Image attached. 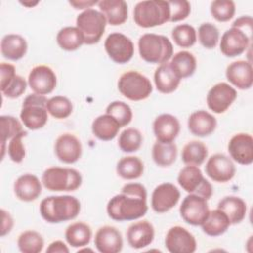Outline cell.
Wrapping results in <instances>:
<instances>
[{"label":"cell","mask_w":253,"mask_h":253,"mask_svg":"<svg viewBox=\"0 0 253 253\" xmlns=\"http://www.w3.org/2000/svg\"><path fill=\"white\" fill-rule=\"evenodd\" d=\"M46 110L51 117L57 120H62L68 118L72 114L73 105L67 97L53 96L47 100Z\"/></svg>","instance_id":"cell-41"},{"label":"cell","mask_w":253,"mask_h":253,"mask_svg":"<svg viewBox=\"0 0 253 253\" xmlns=\"http://www.w3.org/2000/svg\"><path fill=\"white\" fill-rule=\"evenodd\" d=\"M210 11L216 21L227 22L235 14V4L231 0H214L211 3Z\"/></svg>","instance_id":"cell-45"},{"label":"cell","mask_w":253,"mask_h":253,"mask_svg":"<svg viewBox=\"0 0 253 253\" xmlns=\"http://www.w3.org/2000/svg\"><path fill=\"white\" fill-rule=\"evenodd\" d=\"M116 171L125 180H135L142 176L144 164L137 156H125L118 161Z\"/></svg>","instance_id":"cell-34"},{"label":"cell","mask_w":253,"mask_h":253,"mask_svg":"<svg viewBox=\"0 0 253 253\" xmlns=\"http://www.w3.org/2000/svg\"><path fill=\"white\" fill-rule=\"evenodd\" d=\"M252 32L231 27L221 36L219 47L226 57H235L247 50L251 45Z\"/></svg>","instance_id":"cell-10"},{"label":"cell","mask_w":253,"mask_h":253,"mask_svg":"<svg viewBox=\"0 0 253 253\" xmlns=\"http://www.w3.org/2000/svg\"><path fill=\"white\" fill-rule=\"evenodd\" d=\"M154 83L156 89L162 94H170L177 90L181 79L171 68L169 61L160 64L154 72Z\"/></svg>","instance_id":"cell-28"},{"label":"cell","mask_w":253,"mask_h":253,"mask_svg":"<svg viewBox=\"0 0 253 253\" xmlns=\"http://www.w3.org/2000/svg\"><path fill=\"white\" fill-rule=\"evenodd\" d=\"M230 225L231 223L227 215L222 211L216 208L215 210L210 211L208 217L201 226L204 233L209 236L215 237L226 232Z\"/></svg>","instance_id":"cell-31"},{"label":"cell","mask_w":253,"mask_h":253,"mask_svg":"<svg viewBox=\"0 0 253 253\" xmlns=\"http://www.w3.org/2000/svg\"><path fill=\"white\" fill-rule=\"evenodd\" d=\"M209 154L206 144L199 140L189 141L182 150V161L186 165H202Z\"/></svg>","instance_id":"cell-37"},{"label":"cell","mask_w":253,"mask_h":253,"mask_svg":"<svg viewBox=\"0 0 253 253\" xmlns=\"http://www.w3.org/2000/svg\"><path fill=\"white\" fill-rule=\"evenodd\" d=\"M93 134L100 140H113L121 128L120 124L110 115L104 114L98 116L91 126Z\"/></svg>","instance_id":"cell-30"},{"label":"cell","mask_w":253,"mask_h":253,"mask_svg":"<svg viewBox=\"0 0 253 253\" xmlns=\"http://www.w3.org/2000/svg\"><path fill=\"white\" fill-rule=\"evenodd\" d=\"M168 1L147 0L138 2L133 9L134 23L141 28H153L169 22Z\"/></svg>","instance_id":"cell-4"},{"label":"cell","mask_w":253,"mask_h":253,"mask_svg":"<svg viewBox=\"0 0 253 253\" xmlns=\"http://www.w3.org/2000/svg\"><path fill=\"white\" fill-rule=\"evenodd\" d=\"M104 47L109 57L119 64L128 62L134 54V45L131 40L118 32L112 33L107 37Z\"/></svg>","instance_id":"cell-11"},{"label":"cell","mask_w":253,"mask_h":253,"mask_svg":"<svg viewBox=\"0 0 253 253\" xmlns=\"http://www.w3.org/2000/svg\"><path fill=\"white\" fill-rule=\"evenodd\" d=\"M23 124L13 116L2 115L0 117V142H1V158L5 155V145L8 139L13 138L22 132Z\"/></svg>","instance_id":"cell-38"},{"label":"cell","mask_w":253,"mask_h":253,"mask_svg":"<svg viewBox=\"0 0 253 253\" xmlns=\"http://www.w3.org/2000/svg\"><path fill=\"white\" fill-rule=\"evenodd\" d=\"M81 210L79 200L73 196H49L40 204V213L48 223H60L77 217Z\"/></svg>","instance_id":"cell-2"},{"label":"cell","mask_w":253,"mask_h":253,"mask_svg":"<svg viewBox=\"0 0 253 253\" xmlns=\"http://www.w3.org/2000/svg\"><path fill=\"white\" fill-rule=\"evenodd\" d=\"M0 73H1L0 89L1 91H3L9 85V83L13 80V78L17 75L16 68L13 64L2 62L0 64Z\"/></svg>","instance_id":"cell-49"},{"label":"cell","mask_w":253,"mask_h":253,"mask_svg":"<svg viewBox=\"0 0 253 253\" xmlns=\"http://www.w3.org/2000/svg\"><path fill=\"white\" fill-rule=\"evenodd\" d=\"M107 24L105 16L93 8L81 12L76 18V27L83 34L85 44L98 43L105 33Z\"/></svg>","instance_id":"cell-8"},{"label":"cell","mask_w":253,"mask_h":253,"mask_svg":"<svg viewBox=\"0 0 253 253\" xmlns=\"http://www.w3.org/2000/svg\"><path fill=\"white\" fill-rule=\"evenodd\" d=\"M54 153L59 161L65 164H73L82 155V144L74 134L65 132L56 138Z\"/></svg>","instance_id":"cell-18"},{"label":"cell","mask_w":253,"mask_h":253,"mask_svg":"<svg viewBox=\"0 0 253 253\" xmlns=\"http://www.w3.org/2000/svg\"><path fill=\"white\" fill-rule=\"evenodd\" d=\"M205 170L206 174L216 183L229 182L236 172L232 159L223 153L211 155L206 163Z\"/></svg>","instance_id":"cell-14"},{"label":"cell","mask_w":253,"mask_h":253,"mask_svg":"<svg viewBox=\"0 0 253 253\" xmlns=\"http://www.w3.org/2000/svg\"><path fill=\"white\" fill-rule=\"evenodd\" d=\"M28 134L26 130H23L16 136L10 139L8 144V155L10 159L15 163H21L26 156V149L23 143V137Z\"/></svg>","instance_id":"cell-46"},{"label":"cell","mask_w":253,"mask_h":253,"mask_svg":"<svg viewBox=\"0 0 253 253\" xmlns=\"http://www.w3.org/2000/svg\"><path fill=\"white\" fill-rule=\"evenodd\" d=\"M177 181L180 187L189 194L201 196L206 200L212 196V186L204 177L199 166L186 165L183 167L178 174Z\"/></svg>","instance_id":"cell-9"},{"label":"cell","mask_w":253,"mask_h":253,"mask_svg":"<svg viewBox=\"0 0 253 253\" xmlns=\"http://www.w3.org/2000/svg\"><path fill=\"white\" fill-rule=\"evenodd\" d=\"M165 246L171 253H193L197 250V241L189 230L176 225L167 231Z\"/></svg>","instance_id":"cell-16"},{"label":"cell","mask_w":253,"mask_h":253,"mask_svg":"<svg viewBox=\"0 0 253 253\" xmlns=\"http://www.w3.org/2000/svg\"><path fill=\"white\" fill-rule=\"evenodd\" d=\"M147 192L139 183H127L107 204V213L116 221L135 220L147 212Z\"/></svg>","instance_id":"cell-1"},{"label":"cell","mask_w":253,"mask_h":253,"mask_svg":"<svg viewBox=\"0 0 253 253\" xmlns=\"http://www.w3.org/2000/svg\"><path fill=\"white\" fill-rule=\"evenodd\" d=\"M138 51L144 61L160 65L173 56V44L163 35L147 33L138 39Z\"/></svg>","instance_id":"cell-3"},{"label":"cell","mask_w":253,"mask_h":253,"mask_svg":"<svg viewBox=\"0 0 253 253\" xmlns=\"http://www.w3.org/2000/svg\"><path fill=\"white\" fill-rule=\"evenodd\" d=\"M94 244L101 253H119L123 249L124 241L118 228L112 225H104L97 230Z\"/></svg>","instance_id":"cell-20"},{"label":"cell","mask_w":253,"mask_h":253,"mask_svg":"<svg viewBox=\"0 0 253 253\" xmlns=\"http://www.w3.org/2000/svg\"><path fill=\"white\" fill-rule=\"evenodd\" d=\"M46 253H68L69 248L61 240H55L51 242L46 248Z\"/></svg>","instance_id":"cell-52"},{"label":"cell","mask_w":253,"mask_h":253,"mask_svg":"<svg viewBox=\"0 0 253 253\" xmlns=\"http://www.w3.org/2000/svg\"><path fill=\"white\" fill-rule=\"evenodd\" d=\"M120 93L130 101H142L152 93L153 87L150 80L135 70H128L123 73L118 80Z\"/></svg>","instance_id":"cell-7"},{"label":"cell","mask_w":253,"mask_h":253,"mask_svg":"<svg viewBox=\"0 0 253 253\" xmlns=\"http://www.w3.org/2000/svg\"><path fill=\"white\" fill-rule=\"evenodd\" d=\"M47 100L44 95L36 93L30 94L24 99L20 113V119L24 126L30 130H37L45 126L48 120Z\"/></svg>","instance_id":"cell-6"},{"label":"cell","mask_w":253,"mask_h":253,"mask_svg":"<svg viewBox=\"0 0 253 253\" xmlns=\"http://www.w3.org/2000/svg\"><path fill=\"white\" fill-rule=\"evenodd\" d=\"M169 63L181 80L192 76L197 69L196 57L193 53L187 50H182L173 54Z\"/></svg>","instance_id":"cell-32"},{"label":"cell","mask_w":253,"mask_h":253,"mask_svg":"<svg viewBox=\"0 0 253 253\" xmlns=\"http://www.w3.org/2000/svg\"><path fill=\"white\" fill-rule=\"evenodd\" d=\"M27 85H28V82L21 75L17 74L13 78V80L9 83V85L1 92L7 98L16 99L25 93L27 89Z\"/></svg>","instance_id":"cell-48"},{"label":"cell","mask_w":253,"mask_h":253,"mask_svg":"<svg viewBox=\"0 0 253 253\" xmlns=\"http://www.w3.org/2000/svg\"><path fill=\"white\" fill-rule=\"evenodd\" d=\"M57 78L55 72L47 65L33 67L28 76V85L36 94H50L56 87Z\"/></svg>","instance_id":"cell-15"},{"label":"cell","mask_w":253,"mask_h":253,"mask_svg":"<svg viewBox=\"0 0 253 253\" xmlns=\"http://www.w3.org/2000/svg\"><path fill=\"white\" fill-rule=\"evenodd\" d=\"M236 98L237 92L231 85L225 82H219L209 90L207 105L213 113L222 114L232 105Z\"/></svg>","instance_id":"cell-13"},{"label":"cell","mask_w":253,"mask_h":253,"mask_svg":"<svg viewBox=\"0 0 253 253\" xmlns=\"http://www.w3.org/2000/svg\"><path fill=\"white\" fill-rule=\"evenodd\" d=\"M178 148L174 142L156 141L152 146V159L156 165L160 167H168L172 165L177 158Z\"/></svg>","instance_id":"cell-36"},{"label":"cell","mask_w":253,"mask_h":253,"mask_svg":"<svg viewBox=\"0 0 253 253\" xmlns=\"http://www.w3.org/2000/svg\"><path fill=\"white\" fill-rule=\"evenodd\" d=\"M17 245L23 253H40L43 249L44 240L38 231L26 230L19 235Z\"/></svg>","instance_id":"cell-39"},{"label":"cell","mask_w":253,"mask_h":253,"mask_svg":"<svg viewBox=\"0 0 253 253\" xmlns=\"http://www.w3.org/2000/svg\"><path fill=\"white\" fill-rule=\"evenodd\" d=\"M179 120L171 114H161L153 122V133L157 141L173 142L180 132Z\"/></svg>","instance_id":"cell-23"},{"label":"cell","mask_w":253,"mask_h":253,"mask_svg":"<svg viewBox=\"0 0 253 253\" xmlns=\"http://www.w3.org/2000/svg\"><path fill=\"white\" fill-rule=\"evenodd\" d=\"M98 7L111 26L123 25L127 20V4L124 0H102Z\"/></svg>","instance_id":"cell-26"},{"label":"cell","mask_w":253,"mask_h":253,"mask_svg":"<svg viewBox=\"0 0 253 253\" xmlns=\"http://www.w3.org/2000/svg\"><path fill=\"white\" fill-rule=\"evenodd\" d=\"M227 149L232 160L240 165H250L253 162V137L249 133L234 134L228 142Z\"/></svg>","instance_id":"cell-19"},{"label":"cell","mask_w":253,"mask_h":253,"mask_svg":"<svg viewBox=\"0 0 253 253\" xmlns=\"http://www.w3.org/2000/svg\"><path fill=\"white\" fill-rule=\"evenodd\" d=\"M65 240L71 247L80 248L88 245L92 237L91 227L82 221L69 224L65 229Z\"/></svg>","instance_id":"cell-33"},{"label":"cell","mask_w":253,"mask_h":253,"mask_svg":"<svg viewBox=\"0 0 253 253\" xmlns=\"http://www.w3.org/2000/svg\"><path fill=\"white\" fill-rule=\"evenodd\" d=\"M252 25H253V20L250 16H242L236 19L232 23L231 27H236V28H240V29L252 32Z\"/></svg>","instance_id":"cell-51"},{"label":"cell","mask_w":253,"mask_h":253,"mask_svg":"<svg viewBox=\"0 0 253 253\" xmlns=\"http://www.w3.org/2000/svg\"><path fill=\"white\" fill-rule=\"evenodd\" d=\"M56 42L59 47L66 51L80 48L84 43V36L77 27H64L56 35Z\"/></svg>","instance_id":"cell-35"},{"label":"cell","mask_w":253,"mask_h":253,"mask_svg":"<svg viewBox=\"0 0 253 253\" xmlns=\"http://www.w3.org/2000/svg\"><path fill=\"white\" fill-rule=\"evenodd\" d=\"M217 209L222 211L228 217L231 224L240 223L246 216L247 206L243 199L236 196H226L222 198Z\"/></svg>","instance_id":"cell-29"},{"label":"cell","mask_w":253,"mask_h":253,"mask_svg":"<svg viewBox=\"0 0 253 253\" xmlns=\"http://www.w3.org/2000/svg\"><path fill=\"white\" fill-rule=\"evenodd\" d=\"M175 43L184 48L193 46L197 42V31L189 24H181L176 26L171 33Z\"/></svg>","instance_id":"cell-42"},{"label":"cell","mask_w":253,"mask_h":253,"mask_svg":"<svg viewBox=\"0 0 253 253\" xmlns=\"http://www.w3.org/2000/svg\"><path fill=\"white\" fill-rule=\"evenodd\" d=\"M99 1L94 0H79V1H69L68 3L76 10H87L95 5H98Z\"/></svg>","instance_id":"cell-53"},{"label":"cell","mask_w":253,"mask_h":253,"mask_svg":"<svg viewBox=\"0 0 253 253\" xmlns=\"http://www.w3.org/2000/svg\"><path fill=\"white\" fill-rule=\"evenodd\" d=\"M216 119L205 110L193 112L188 119L190 132L198 137H206L211 134L216 128Z\"/></svg>","instance_id":"cell-25"},{"label":"cell","mask_w":253,"mask_h":253,"mask_svg":"<svg viewBox=\"0 0 253 253\" xmlns=\"http://www.w3.org/2000/svg\"><path fill=\"white\" fill-rule=\"evenodd\" d=\"M226 79L234 87L247 90L253 84V68L250 61L236 60L227 65L225 70Z\"/></svg>","instance_id":"cell-21"},{"label":"cell","mask_w":253,"mask_h":253,"mask_svg":"<svg viewBox=\"0 0 253 253\" xmlns=\"http://www.w3.org/2000/svg\"><path fill=\"white\" fill-rule=\"evenodd\" d=\"M198 39L205 48L212 49L218 43L219 31L212 23H203L198 29Z\"/></svg>","instance_id":"cell-44"},{"label":"cell","mask_w":253,"mask_h":253,"mask_svg":"<svg viewBox=\"0 0 253 253\" xmlns=\"http://www.w3.org/2000/svg\"><path fill=\"white\" fill-rule=\"evenodd\" d=\"M154 234V227L148 220H139L128 226L126 230L127 243L131 248L141 249L152 243Z\"/></svg>","instance_id":"cell-22"},{"label":"cell","mask_w":253,"mask_h":253,"mask_svg":"<svg viewBox=\"0 0 253 253\" xmlns=\"http://www.w3.org/2000/svg\"><path fill=\"white\" fill-rule=\"evenodd\" d=\"M42 183L52 192H72L80 188L82 176L74 168L52 166L43 171Z\"/></svg>","instance_id":"cell-5"},{"label":"cell","mask_w":253,"mask_h":253,"mask_svg":"<svg viewBox=\"0 0 253 253\" xmlns=\"http://www.w3.org/2000/svg\"><path fill=\"white\" fill-rule=\"evenodd\" d=\"M168 5L170 9L169 22L183 21L191 13V4L186 0L168 1Z\"/></svg>","instance_id":"cell-47"},{"label":"cell","mask_w":253,"mask_h":253,"mask_svg":"<svg viewBox=\"0 0 253 253\" xmlns=\"http://www.w3.org/2000/svg\"><path fill=\"white\" fill-rule=\"evenodd\" d=\"M106 114L112 116L121 126H126L132 120L131 108L123 101H114L106 108Z\"/></svg>","instance_id":"cell-43"},{"label":"cell","mask_w":253,"mask_h":253,"mask_svg":"<svg viewBox=\"0 0 253 253\" xmlns=\"http://www.w3.org/2000/svg\"><path fill=\"white\" fill-rule=\"evenodd\" d=\"M1 217H2V224H1V237L7 235L11 232L13 226H14V219L10 212L5 211L4 209H1Z\"/></svg>","instance_id":"cell-50"},{"label":"cell","mask_w":253,"mask_h":253,"mask_svg":"<svg viewBox=\"0 0 253 253\" xmlns=\"http://www.w3.org/2000/svg\"><path fill=\"white\" fill-rule=\"evenodd\" d=\"M0 48L1 53L5 58L17 61L26 55L28 43L22 36L17 34H8L2 38Z\"/></svg>","instance_id":"cell-27"},{"label":"cell","mask_w":253,"mask_h":253,"mask_svg":"<svg viewBox=\"0 0 253 253\" xmlns=\"http://www.w3.org/2000/svg\"><path fill=\"white\" fill-rule=\"evenodd\" d=\"M179 211L183 220L188 224L202 225L210 212L208 200L198 195L189 194L182 201Z\"/></svg>","instance_id":"cell-12"},{"label":"cell","mask_w":253,"mask_h":253,"mask_svg":"<svg viewBox=\"0 0 253 253\" xmlns=\"http://www.w3.org/2000/svg\"><path fill=\"white\" fill-rule=\"evenodd\" d=\"M42 182L36 175L23 174L14 183V193L23 202H33L42 194Z\"/></svg>","instance_id":"cell-24"},{"label":"cell","mask_w":253,"mask_h":253,"mask_svg":"<svg viewBox=\"0 0 253 253\" xmlns=\"http://www.w3.org/2000/svg\"><path fill=\"white\" fill-rule=\"evenodd\" d=\"M40 2L39 1H35V2H33V1H21L20 2V4H22L23 6H25V7H27V8H33V7H35L36 5H38Z\"/></svg>","instance_id":"cell-54"},{"label":"cell","mask_w":253,"mask_h":253,"mask_svg":"<svg viewBox=\"0 0 253 253\" xmlns=\"http://www.w3.org/2000/svg\"><path fill=\"white\" fill-rule=\"evenodd\" d=\"M143 141L141 132L137 128L128 127L124 129L118 140V145L123 152L131 153L137 151Z\"/></svg>","instance_id":"cell-40"},{"label":"cell","mask_w":253,"mask_h":253,"mask_svg":"<svg viewBox=\"0 0 253 253\" xmlns=\"http://www.w3.org/2000/svg\"><path fill=\"white\" fill-rule=\"evenodd\" d=\"M181 193L172 183H162L155 187L151 195V208L157 213H164L179 202Z\"/></svg>","instance_id":"cell-17"}]
</instances>
